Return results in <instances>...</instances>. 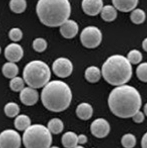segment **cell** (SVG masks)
Instances as JSON below:
<instances>
[{
    "label": "cell",
    "instance_id": "cell-25",
    "mask_svg": "<svg viewBox=\"0 0 147 148\" xmlns=\"http://www.w3.org/2000/svg\"><path fill=\"white\" fill-rule=\"evenodd\" d=\"M20 111L19 106L14 102H9L7 103L4 107V112L8 117L14 118L16 117Z\"/></svg>",
    "mask_w": 147,
    "mask_h": 148
},
{
    "label": "cell",
    "instance_id": "cell-35",
    "mask_svg": "<svg viewBox=\"0 0 147 148\" xmlns=\"http://www.w3.org/2000/svg\"><path fill=\"white\" fill-rule=\"evenodd\" d=\"M142 47L143 49L147 52V38H145L142 42Z\"/></svg>",
    "mask_w": 147,
    "mask_h": 148
},
{
    "label": "cell",
    "instance_id": "cell-9",
    "mask_svg": "<svg viewBox=\"0 0 147 148\" xmlns=\"http://www.w3.org/2000/svg\"><path fill=\"white\" fill-rule=\"evenodd\" d=\"M52 69L54 74L60 78L69 77L73 71V64L67 58L59 57L54 61Z\"/></svg>",
    "mask_w": 147,
    "mask_h": 148
},
{
    "label": "cell",
    "instance_id": "cell-17",
    "mask_svg": "<svg viewBox=\"0 0 147 148\" xmlns=\"http://www.w3.org/2000/svg\"><path fill=\"white\" fill-rule=\"evenodd\" d=\"M61 143L64 148H75L78 145V135L73 132H67L63 135Z\"/></svg>",
    "mask_w": 147,
    "mask_h": 148
},
{
    "label": "cell",
    "instance_id": "cell-7",
    "mask_svg": "<svg viewBox=\"0 0 147 148\" xmlns=\"http://www.w3.org/2000/svg\"><path fill=\"white\" fill-rule=\"evenodd\" d=\"M102 40V34L99 28L95 26H87L83 29L80 34L82 45L87 48L98 47Z\"/></svg>",
    "mask_w": 147,
    "mask_h": 148
},
{
    "label": "cell",
    "instance_id": "cell-12",
    "mask_svg": "<svg viewBox=\"0 0 147 148\" xmlns=\"http://www.w3.org/2000/svg\"><path fill=\"white\" fill-rule=\"evenodd\" d=\"M20 98L23 104L32 106L38 101L39 94L35 89L30 87H24L20 92Z\"/></svg>",
    "mask_w": 147,
    "mask_h": 148
},
{
    "label": "cell",
    "instance_id": "cell-4",
    "mask_svg": "<svg viewBox=\"0 0 147 148\" xmlns=\"http://www.w3.org/2000/svg\"><path fill=\"white\" fill-rule=\"evenodd\" d=\"M101 73L105 80L114 86L125 85L132 75V67L125 56L114 54L109 57L102 67Z\"/></svg>",
    "mask_w": 147,
    "mask_h": 148
},
{
    "label": "cell",
    "instance_id": "cell-26",
    "mask_svg": "<svg viewBox=\"0 0 147 148\" xmlns=\"http://www.w3.org/2000/svg\"><path fill=\"white\" fill-rule=\"evenodd\" d=\"M121 143L125 148H133L137 143L136 137L131 133L126 134L122 137Z\"/></svg>",
    "mask_w": 147,
    "mask_h": 148
},
{
    "label": "cell",
    "instance_id": "cell-32",
    "mask_svg": "<svg viewBox=\"0 0 147 148\" xmlns=\"http://www.w3.org/2000/svg\"><path fill=\"white\" fill-rule=\"evenodd\" d=\"M132 119L135 123H141L144 121L145 119V116L144 113L141 112V111H138L132 117Z\"/></svg>",
    "mask_w": 147,
    "mask_h": 148
},
{
    "label": "cell",
    "instance_id": "cell-5",
    "mask_svg": "<svg viewBox=\"0 0 147 148\" xmlns=\"http://www.w3.org/2000/svg\"><path fill=\"white\" fill-rule=\"evenodd\" d=\"M51 71L46 63L39 60L29 62L24 68L23 78L28 87H44L50 82Z\"/></svg>",
    "mask_w": 147,
    "mask_h": 148
},
{
    "label": "cell",
    "instance_id": "cell-16",
    "mask_svg": "<svg viewBox=\"0 0 147 148\" xmlns=\"http://www.w3.org/2000/svg\"><path fill=\"white\" fill-rule=\"evenodd\" d=\"M94 113V109L91 104L83 102L79 104L76 109V113L78 118L81 120L87 121L90 119Z\"/></svg>",
    "mask_w": 147,
    "mask_h": 148
},
{
    "label": "cell",
    "instance_id": "cell-3",
    "mask_svg": "<svg viewBox=\"0 0 147 148\" xmlns=\"http://www.w3.org/2000/svg\"><path fill=\"white\" fill-rule=\"evenodd\" d=\"M71 11L67 0H39L36 6L39 20L48 27H60L69 20Z\"/></svg>",
    "mask_w": 147,
    "mask_h": 148
},
{
    "label": "cell",
    "instance_id": "cell-36",
    "mask_svg": "<svg viewBox=\"0 0 147 148\" xmlns=\"http://www.w3.org/2000/svg\"><path fill=\"white\" fill-rule=\"evenodd\" d=\"M144 112L146 115L147 116V103L145 104L144 107Z\"/></svg>",
    "mask_w": 147,
    "mask_h": 148
},
{
    "label": "cell",
    "instance_id": "cell-8",
    "mask_svg": "<svg viewBox=\"0 0 147 148\" xmlns=\"http://www.w3.org/2000/svg\"><path fill=\"white\" fill-rule=\"evenodd\" d=\"M21 137L13 129H6L0 133V148H20Z\"/></svg>",
    "mask_w": 147,
    "mask_h": 148
},
{
    "label": "cell",
    "instance_id": "cell-27",
    "mask_svg": "<svg viewBox=\"0 0 147 148\" xmlns=\"http://www.w3.org/2000/svg\"><path fill=\"white\" fill-rule=\"evenodd\" d=\"M24 83L23 78L20 77H15L10 82V87L14 92H20L24 88Z\"/></svg>",
    "mask_w": 147,
    "mask_h": 148
},
{
    "label": "cell",
    "instance_id": "cell-15",
    "mask_svg": "<svg viewBox=\"0 0 147 148\" xmlns=\"http://www.w3.org/2000/svg\"><path fill=\"white\" fill-rule=\"evenodd\" d=\"M112 2L116 10L123 12H128L133 11L139 3V1L137 0H114Z\"/></svg>",
    "mask_w": 147,
    "mask_h": 148
},
{
    "label": "cell",
    "instance_id": "cell-10",
    "mask_svg": "<svg viewBox=\"0 0 147 148\" xmlns=\"http://www.w3.org/2000/svg\"><path fill=\"white\" fill-rule=\"evenodd\" d=\"M90 130L94 136L97 138H103L109 134L111 127L107 120L100 118L93 121L90 126Z\"/></svg>",
    "mask_w": 147,
    "mask_h": 148
},
{
    "label": "cell",
    "instance_id": "cell-38",
    "mask_svg": "<svg viewBox=\"0 0 147 148\" xmlns=\"http://www.w3.org/2000/svg\"><path fill=\"white\" fill-rule=\"evenodd\" d=\"M49 148H59L58 147H56V146H53V147H50Z\"/></svg>",
    "mask_w": 147,
    "mask_h": 148
},
{
    "label": "cell",
    "instance_id": "cell-37",
    "mask_svg": "<svg viewBox=\"0 0 147 148\" xmlns=\"http://www.w3.org/2000/svg\"><path fill=\"white\" fill-rule=\"evenodd\" d=\"M85 148L84 147H82V145H77V146H76L75 148Z\"/></svg>",
    "mask_w": 147,
    "mask_h": 148
},
{
    "label": "cell",
    "instance_id": "cell-29",
    "mask_svg": "<svg viewBox=\"0 0 147 148\" xmlns=\"http://www.w3.org/2000/svg\"><path fill=\"white\" fill-rule=\"evenodd\" d=\"M138 79L143 82H147V62L140 63L136 69Z\"/></svg>",
    "mask_w": 147,
    "mask_h": 148
},
{
    "label": "cell",
    "instance_id": "cell-39",
    "mask_svg": "<svg viewBox=\"0 0 147 148\" xmlns=\"http://www.w3.org/2000/svg\"><path fill=\"white\" fill-rule=\"evenodd\" d=\"M1 48L0 47V53H1Z\"/></svg>",
    "mask_w": 147,
    "mask_h": 148
},
{
    "label": "cell",
    "instance_id": "cell-13",
    "mask_svg": "<svg viewBox=\"0 0 147 148\" xmlns=\"http://www.w3.org/2000/svg\"><path fill=\"white\" fill-rule=\"evenodd\" d=\"M81 5L85 14L94 16L101 13L103 7V2L101 0H84Z\"/></svg>",
    "mask_w": 147,
    "mask_h": 148
},
{
    "label": "cell",
    "instance_id": "cell-34",
    "mask_svg": "<svg viewBox=\"0 0 147 148\" xmlns=\"http://www.w3.org/2000/svg\"><path fill=\"white\" fill-rule=\"evenodd\" d=\"M142 148H147V132L143 136L141 140Z\"/></svg>",
    "mask_w": 147,
    "mask_h": 148
},
{
    "label": "cell",
    "instance_id": "cell-33",
    "mask_svg": "<svg viewBox=\"0 0 147 148\" xmlns=\"http://www.w3.org/2000/svg\"><path fill=\"white\" fill-rule=\"evenodd\" d=\"M87 136L84 134H80L78 135V143L79 145H83L86 144L87 142Z\"/></svg>",
    "mask_w": 147,
    "mask_h": 148
},
{
    "label": "cell",
    "instance_id": "cell-19",
    "mask_svg": "<svg viewBox=\"0 0 147 148\" xmlns=\"http://www.w3.org/2000/svg\"><path fill=\"white\" fill-rule=\"evenodd\" d=\"M100 69L96 67L92 66L88 67L85 72V77L90 83H96L100 79L101 77Z\"/></svg>",
    "mask_w": 147,
    "mask_h": 148
},
{
    "label": "cell",
    "instance_id": "cell-6",
    "mask_svg": "<svg viewBox=\"0 0 147 148\" xmlns=\"http://www.w3.org/2000/svg\"><path fill=\"white\" fill-rule=\"evenodd\" d=\"M22 140L26 148H49L53 139L47 127L36 124L31 125L24 132Z\"/></svg>",
    "mask_w": 147,
    "mask_h": 148
},
{
    "label": "cell",
    "instance_id": "cell-21",
    "mask_svg": "<svg viewBox=\"0 0 147 148\" xmlns=\"http://www.w3.org/2000/svg\"><path fill=\"white\" fill-rule=\"evenodd\" d=\"M101 18L106 22H112L117 17V10L114 6L106 5L102 8L101 12Z\"/></svg>",
    "mask_w": 147,
    "mask_h": 148
},
{
    "label": "cell",
    "instance_id": "cell-14",
    "mask_svg": "<svg viewBox=\"0 0 147 148\" xmlns=\"http://www.w3.org/2000/svg\"><path fill=\"white\" fill-rule=\"evenodd\" d=\"M79 32V26L76 22L68 20L60 27L61 34L65 38L70 39L75 37Z\"/></svg>",
    "mask_w": 147,
    "mask_h": 148
},
{
    "label": "cell",
    "instance_id": "cell-1",
    "mask_svg": "<svg viewBox=\"0 0 147 148\" xmlns=\"http://www.w3.org/2000/svg\"><path fill=\"white\" fill-rule=\"evenodd\" d=\"M108 104L111 112L120 118H132L142 106V98L135 88L123 85L114 88L109 95Z\"/></svg>",
    "mask_w": 147,
    "mask_h": 148
},
{
    "label": "cell",
    "instance_id": "cell-11",
    "mask_svg": "<svg viewBox=\"0 0 147 148\" xmlns=\"http://www.w3.org/2000/svg\"><path fill=\"white\" fill-rule=\"evenodd\" d=\"M23 54V48L16 43H10L5 49V56L8 62H17L22 58Z\"/></svg>",
    "mask_w": 147,
    "mask_h": 148
},
{
    "label": "cell",
    "instance_id": "cell-31",
    "mask_svg": "<svg viewBox=\"0 0 147 148\" xmlns=\"http://www.w3.org/2000/svg\"><path fill=\"white\" fill-rule=\"evenodd\" d=\"M10 38L14 42H18L23 37V32L20 28L14 27L12 28L8 34Z\"/></svg>",
    "mask_w": 147,
    "mask_h": 148
},
{
    "label": "cell",
    "instance_id": "cell-28",
    "mask_svg": "<svg viewBox=\"0 0 147 148\" xmlns=\"http://www.w3.org/2000/svg\"><path fill=\"white\" fill-rule=\"evenodd\" d=\"M127 60L131 64H137L140 63L143 59V55L140 51L132 49L127 54Z\"/></svg>",
    "mask_w": 147,
    "mask_h": 148
},
{
    "label": "cell",
    "instance_id": "cell-23",
    "mask_svg": "<svg viewBox=\"0 0 147 148\" xmlns=\"http://www.w3.org/2000/svg\"><path fill=\"white\" fill-rule=\"evenodd\" d=\"M130 18L133 23L140 25L143 23L146 20V14L143 10L140 8H136L132 11Z\"/></svg>",
    "mask_w": 147,
    "mask_h": 148
},
{
    "label": "cell",
    "instance_id": "cell-2",
    "mask_svg": "<svg viewBox=\"0 0 147 148\" xmlns=\"http://www.w3.org/2000/svg\"><path fill=\"white\" fill-rule=\"evenodd\" d=\"M73 95L70 87L60 80L50 81L43 87L41 101L49 111L59 113L66 110L72 101Z\"/></svg>",
    "mask_w": 147,
    "mask_h": 148
},
{
    "label": "cell",
    "instance_id": "cell-24",
    "mask_svg": "<svg viewBox=\"0 0 147 148\" xmlns=\"http://www.w3.org/2000/svg\"><path fill=\"white\" fill-rule=\"evenodd\" d=\"M10 7L14 13L21 14L27 8V2L25 0H12L10 2Z\"/></svg>",
    "mask_w": 147,
    "mask_h": 148
},
{
    "label": "cell",
    "instance_id": "cell-18",
    "mask_svg": "<svg viewBox=\"0 0 147 148\" xmlns=\"http://www.w3.org/2000/svg\"><path fill=\"white\" fill-rule=\"evenodd\" d=\"M2 72L3 75L8 78L12 79L17 77L19 72L18 66L14 62H8L5 63L2 68Z\"/></svg>",
    "mask_w": 147,
    "mask_h": 148
},
{
    "label": "cell",
    "instance_id": "cell-30",
    "mask_svg": "<svg viewBox=\"0 0 147 148\" xmlns=\"http://www.w3.org/2000/svg\"><path fill=\"white\" fill-rule=\"evenodd\" d=\"M47 42L43 38H37L33 42V49L38 52H42L47 49Z\"/></svg>",
    "mask_w": 147,
    "mask_h": 148
},
{
    "label": "cell",
    "instance_id": "cell-20",
    "mask_svg": "<svg viewBox=\"0 0 147 148\" xmlns=\"http://www.w3.org/2000/svg\"><path fill=\"white\" fill-rule=\"evenodd\" d=\"M14 124L17 130L25 131L31 125V120L27 115H18L15 118Z\"/></svg>",
    "mask_w": 147,
    "mask_h": 148
},
{
    "label": "cell",
    "instance_id": "cell-22",
    "mask_svg": "<svg viewBox=\"0 0 147 148\" xmlns=\"http://www.w3.org/2000/svg\"><path fill=\"white\" fill-rule=\"evenodd\" d=\"M64 125L63 121L59 118H53L48 123L47 128L51 133L54 134H59L61 133L64 129Z\"/></svg>",
    "mask_w": 147,
    "mask_h": 148
}]
</instances>
